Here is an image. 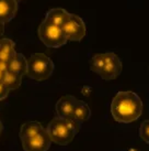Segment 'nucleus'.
I'll return each instance as SVG.
<instances>
[{
    "label": "nucleus",
    "instance_id": "f3484780",
    "mask_svg": "<svg viewBox=\"0 0 149 151\" xmlns=\"http://www.w3.org/2000/svg\"><path fill=\"white\" fill-rule=\"evenodd\" d=\"M139 137L141 140H144L145 142L149 143V119L145 120L140 125L139 128Z\"/></svg>",
    "mask_w": 149,
    "mask_h": 151
},
{
    "label": "nucleus",
    "instance_id": "7ed1b4c3",
    "mask_svg": "<svg viewBox=\"0 0 149 151\" xmlns=\"http://www.w3.org/2000/svg\"><path fill=\"white\" fill-rule=\"evenodd\" d=\"M46 131L50 134L52 142H55L60 146H66L68 143H70L74 138V136L77 134L71 129L66 119L59 117L54 118L50 122Z\"/></svg>",
    "mask_w": 149,
    "mask_h": 151
},
{
    "label": "nucleus",
    "instance_id": "a211bd4d",
    "mask_svg": "<svg viewBox=\"0 0 149 151\" xmlns=\"http://www.w3.org/2000/svg\"><path fill=\"white\" fill-rule=\"evenodd\" d=\"M67 122H68V124H69V126L71 127V129L74 130L76 134H78L79 131H80V128H81V124H80L78 120H76L74 118L68 119Z\"/></svg>",
    "mask_w": 149,
    "mask_h": 151
},
{
    "label": "nucleus",
    "instance_id": "aec40b11",
    "mask_svg": "<svg viewBox=\"0 0 149 151\" xmlns=\"http://www.w3.org/2000/svg\"><path fill=\"white\" fill-rule=\"evenodd\" d=\"M4 22H0V37L4 34Z\"/></svg>",
    "mask_w": 149,
    "mask_h": 151
},
{
    "label": "nucleus",
    "instance_id": "f257e3e1",
    "mask_svg": "<svg viewBox=\"0 0 149 151\" xmlns=\"http://www.w3.org/2000/svg\"><path fill=\"white\" fill-rule=\"evenodd\" d=\"M143 113V101L134 92H118L111 104V114L117 122L129 124Z\"/></svg>",
    "mask_w": 149,
    "mask_h": 151
},
{
    "label": "nucleus",
    "instance_id": "2eb2a0df",
    "mask_svg": "<svg viewBox=\"0 0 149 151\" xmlns=\"http://www.w3.org/2000/svg\"><path fill=\"white\" fill-rule=\"evenodd\" d=\"M44 129L42 127L41 122H28L23 124L20 129V138H29V137H33L38 132H41Z\"/></svg>",
    "mask_w": 149,
    "mask_h": 151
},
{
    "label": "nucleus",
    "instance_id": "0eeeda50",
    "mask_svg": "<svg viewBox=\"0 0 149 151\" xmlns=\"http://www.w3.org/2000/svg\"><path fill=\"white\" fill-rule=\"evenodd\" d=\"M121 72H122V62L120 58L113 52H108V59L105 65L99 74L101 78L105 81L114 80L117 76H120Z\"/></svg>",
    "mask_w": 149,
    "mask_h": 151
},
{
    "label": "nucleus",
    "instance_id": "423d86ee",
    "mask_svg": "<svg viewBox=\"0 0 149 151\" xmlns=\"http://www.w3.org/2000/svg\"><path fill=\"white\" fill-rule=\"evenodd\" d=\"M21 141L24 151H47L52 143L50 134L46 129H43L33 137L21 139Z\"/></svg>",
    "mask_w": 149,
    "mask_h": 151
},
{
    "label": "nucleus",
    "instance_id": "f8f14e48",
    "mask_svg": "<svg viewBox=\"0 0 149 151\" xmlns=\"http://www.w3.org/2000/svg\"><path fill=\"white\" fill-rule=\"evenodd\" d=\"M17 53L16 43L10 39H1L0 40V62L8 63L9 60Z\"/></svg>",
    "mask_w": 149,
    "mask_h": 151
},
{
    "label": "nucleus",
    "instance_id": "4468645a",
    "mask_svg": "<svg viewBox=\"0 0 149 151\" xmlns=\"http://www.w3.org/2000/svg\"><path fill=\"white\" fill-rule=\"evenodd\" d=\"M91 117V110L87 103L83 101H78L74 107V118L76 120H78L80 124L88 122Z\"/></svg>",
    "mask_w": 149,
    "mask_h": 151
},
{
    "label": "nucleus",
    "instance_id": "9d476101",
    "mask_svg": "<svg viewBox=\"0 0 149 151\" xmlns=\"http://www.w3.org/2000/svg\"><path fill=\"white\" fill-rule=\"evenodd\" d=\"M69 17H70V13L67 12L65 9L54 8L50 9V11H47L45 16V20L52 22L53 24L57 25L59 28H62V25L68 21Z\"/></svg>",
    "mask_w": 149,
    "mask_h": 151
},
{
    "label": "nucleus",
    "instance_id": "6ab92c4d",
    "mask_svg": "<svg viewBox=\"0 0 149 151\" xmlns=\"http://www.w3.org/2000/svg\"><path fill=\"white\" fill-rule=\"evenodd\" d=\"M9 92H10V89L0 81V101H2V99L8 97Z\"/></svg>",
    "mask_w": 149,
    "mask_h": 151
},
{
    "label": "nucleus",
    "instance_id": "20e7f679",
    "mask_svg": "<svg viewBox=\"0 0 149 151\" xmlns=\"http://www.w3.org/2000/svg\"><path fill=\"white\" fill-rule=\"evenodd\" d=\"M37 33L40 40L48 47H54V49L60 47L65 45L68 41L62 32V28L53 24L52 22L47 21L45 19L38 27Z\"/></svg>",
    "mask_w": 149,
    "mask_h": 151
},
{
    "label": "nucleus",
    "instance_id": "ddd939ff",
    "mask_svg": "<svg viewBox=\"0 0 149 151\" xmlns=\"http://www.w3.org/2000/svg\"><path fill=\"white\" fill-rule=\"evenodd\" d=\"M22 76L23 75L18 74V73H14V72L6 71L2 73L1 82H2L10 91L17 89V88H19L21 86V83H22Z\"/></svg>",
    "mask_w": 149,
    "mask_h": 151
},
{
    "label": "nucleus",
    "instance_id": "4be33fe9",
    "mask_svg": "<svg viewBox=\"0 0 149 151\" xmlns=\"http://www.w3.org/2000/svg\"><path fill=\"white\" fill-rule=\"evenodd\" d=\"M1 77H2V72L0 71V81H1Z\"/></svg>",
    "mask_w": 149,
    "mask_h": 151
},
{
    "label": "nucleus",
    "instance_id": "6e6552de",
    "mask_svg": "<svg viewBox=\"0 0 149 151\" xmlns=\"http://www.w3.org/2000/svg\"><path fill=\"white\" fill-rule=\"evenodd\" d=\"M78 99L71 95H65L56 103V113L59 118L62 119H71L74 118V107Z\"/></svg>",
    "mask_w": 149,
    "mask_h": 151
},
{
    "label": "nucleus",
    "instance_id": "412c9836",
    "mask_svg": "<svg viewBox=\"0 0 149 151\" xmlns=\"http://www.w3.org/2000/svg\"><path fill=\"white\" fill-rule=\"evenodd\" d=\"M2 128H4V126H2V122H1V120H0V134H1V131H2Z\"/></svg>",
    "mask_w": 149,
    "mask_h": 151
},
{
    "label": "nucleus",
    "instance_id": "1a4fd4ad",
    "mask_svg": "<svg viewBox=\"0 0 149 151\" xmlns=\"http://www.w3.org/2000/svg\"><path fill=\"white\" fill-rule=\"evenodd\" d=\"M18 9V0H0V22L11 21L16 17Z\"/></svg>",
    "mask_w": 149,
    "mask_h": 151
},
{
    "label": "nucleus",
    "instance_id": "f03ea898",
    "mask_svg": "<svg viewBox=\"0 0 149 151\" xmlns=\"http://www.w3.org/2000/svg\"><path fill=\"white\" fill-rule=\"evenodd\" d=\"M55 70L54 62L44 53H34L28 59L26 75L34 81H45Z\"/></svg>",
    "mask_w": 149,
    "mask_h": 151
},
{
    "label": "nucleus",
    "instance_id": "dca6fc26",
    "mask_svg": "<svg viewBox=\"0 0 149 151\" xmlns=\"http://www.w3.org/2000/svg\"><path fill=\"white\" fill-rule=\"evenodd\" d=\"M108 59V53H100L95 54L91 60H90V70L96 74H100L101 71L103 70L105 62Z\"/></svg>",
    "mask_w": 149,
    "mask_h": 151
},
{
    "label": "nucleus",
    "instance_id": "39448f33",
    "mask_svg": "<svg viewBox=\"0 0 149 151\" xmlns=\"http://www.w3.org/2000/svg\"><path fill=\"white\" fill-rule=\"evenodd\" d=\"M62 32L68 41H80L84 38L87 29L83 20L76 14H71L68 21L62 25Z\"/></svg>",
    "mask_w": 149,
    "mask_h": 151
},
{
    "label": "nucleus",
    "instance_id": "9b49d317",
    "mask_svg": "<svg viewBox=\"0 0 149 151\" xmlns=\"http://www.w3.org/2000/svg\"><path fill=\"white\" fill-rule=\"evenodd\" d=\"M8 71L24 75L28 72V60L21 53H16L8 62Z\"/></svg>",
    "mask_w": 149,
    "mask_h": 151
}]
</instances>
